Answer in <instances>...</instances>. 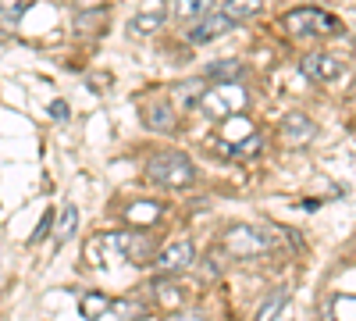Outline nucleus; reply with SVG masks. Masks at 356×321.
Here are the masks:
<instances>
[{
    "label": "nucleus",
    "instance_id": "1",
    "mask_svg": "<svg viewBox=\"0 0 356 321\" xmlns=\"http://www.w3.org/2000/svg\"><path fill=\"white\" fill-rule=\"evenodd\" d=\"M146 179L161 189H189L196 182V164L178 150H164L146 161Z\"/></svg>",
    "mask_w": 356,
    "mask_h": 321
},
{
    "label": "nucleus",
    "instance_id": "2",
    "mask_svg": "<svg viewBox=\"0 0 356 321\" xmlns=\"http://www.w3.org/2000/svg\"><path fill=\"white\" fill-rule=\"evenodd\" d=\"M246 104H250V93H246V86H239V82H218L207 93H200V100H196V107L207 114V118H214V122L239 118V114L246 111Z\"/></svg>",
    "mask_w": 356,
    "mask_h": 321
},
{
    "label": "nucleus",
    "instance_id": "3",
    "mask_svg": "<svg viewBox=\"0 0 356 321\" xmlns=\"http://www.w3.org/2000/svg\"><path fill=\"white\" fill-rule=\"evenodd\" d=\"M221 250L228 257H239V260H250V257H264L275 250V236L260 225H232L225 236H221Z\"/></svg>",
    "mask_w": 356,
    "mask_h": 321
},
{
    "label": "nucleus",
    "instance_id": "4",
    "mask_svg": "<svg viewBox=\"0 0 356 321\" xmlns=\"http://www.w3.org/2000/svg\"><path fill=\"white\" fill-rule=\"evenodd\" d=\"M282 25H285V33H289V36H296V40H310V36H335L339 29H342V22H339L335 15L321 11V8H292V11L282 18Z\"/></svg>",
    "mask_w": 356,
    "mask_h": 321
},
{
    "label": "nucleus",
    "instance_id": "5",
    "mask_svg": "<svg viewBox=\"0 0 356 321\" xmlns=\"http://www.w3.org/2000/svg\"><path fill=\"white\" fill-rule=\"evenodd\" d=\"M300 72L310 79V82H339L349 75V65L342 61L339 54H328V50H310L300 57Z\"/></svg>",
    "mask_w": 356,
    "mask_h": 321
},
{
    "label": "nucleus",
    "instance_id": "6",
    "mask_svg": "<svg viewBox=\"0 0 356 321\" xmlns=\"http://www.w3.org/2000/svg\"><path fill=\"white\" fill-rule=\"evenodd\" d=\"M168 22V0H143V8L129 22V36H154Z\"/></svg>",
    "mask_w": 356,
    "mask_h": 321
},
{
    "label": "nucleus",
    "instance_id": "7",
    "mask_svg": "<svg viewBox=\"0 0 356 321\" xmlns=\"http://www.w3.org/2000/svg\"><path fill=\"white\" fill-rule=\"evenodd\" d=\"M232 29H235V22H232L225 11H211V15H203V18L189 29V43H193V47L214 43V40H221L225 33H232Z\"/></svg>",
    "mask_w": 356,
    "mask_h": 321
},
{
    "label": "nucleus",
    "instance_id": "8",
    "mask_svg": "<svg viewBox=\"0 0 356 321\" xmlns=\"http://www.w3.org/2000/svg\"><path fill=\"white\" fill-rule=\"evenodd\" d=\"M314 132H317V125L300 111H289L282 118V125H278V136H282L285 147H307V143L314 139Z\"/></svg>",
    "mask_w": 356,
    "mask_h": 321
},
{
    "label": "nucleus",
    "instance_id": "9",
    "mask_svg": "<svg viewBox=\"0 0 356 321\" xmlns=\"http://www.w3.org/2000/svg\"><path fill=\"white\" fill-rule=\"evenodd\" d=\"M114 243H118V253L125 260H132V265H154V257H157V243L150 236H139V232L114 236Z\"/></svg>",
    "mask_w": 356,
    "mask_h": 321
},
{
    "label": "nucleus",
    "instance_id": "10",
    "mask_svg": "<svg viewBox=\"0 0 356 321\" xmlns=\"http://www.w3.org/2000/svg\"><path fill=\"white\" fill-rule=\"evenodd\" d=\"M154 260H157V268H161L164 275H178V272H186V268L193 265V243H189V240L168 243V246L157 250Z\"/></svg>",
    "mask_w": 356,
    "mask_h": 321
},
{
    "label": "nucleus",
    "instance_id": "11",
    "mask_svg": "<svg viewBox=\"0 0 356 321\" xmlns=\"http://www.w3.org/2000/svg\"><path fill=\"white\" fill-rule=\"evenodd\" d=\"M175 122H178L175 100H154V104L143 107V125H146V129H154V132H171Z\"/></svg>",
    "mask_w": 356,
    "mask_h": 321
},
{
    "label": "nucleus",
    "instance_id": "12",
    "mask_svg": "<svg viewBox=\"0 0 356 321\" xmlns=\"http://www.w3.org/2000/svg\"><path fill=\"white\" fill-rule=\"evenodd\" d=\"M214 4H218V0H175L171 11H175L178 22H200L203 15L214 11Z\"/></svg>",
    "mask_w": 356,
    "mask_h": 321
},
{
    "label": "nucleus",
    "instance_id": "13",
    "mask_svg": "<svg viewBox=\"0 0 356 321\" xmlns=\"http://www.w3.org/2000/svg\"><path fill=\"white\" fill-rule=\"evenodd\" d=\"M161 214H164L161 203H154V200H143V203H132L125 218H129L132 225H154V221H161Z\"/></svg>",
    "mask_w": 356,
    "mask_h": 321
},
{
    "label": "nucleus",
    "instance_id": "14",
    "mask_svg": "<svg viewBox=\"0 0 356 321\" xmlns=\"http://www.w3.org/2000/svg\"><path fill=\"white\" fill-rule=\"evenodd\" d=\"M75 228H79V208L75 203H65L61 221H57V228H54V243H68L75 236Z\"/></svg>",
    "mask_w": 356,
    "mask_h": 321
},
{
    "label": "nucleus",
    "instance_id": "15",
    "mask_svg": "<svg viewBox=\"0 0 356 321\" xmlns=\"http://www.w3.org/2000/svg\"><path fill=\"white\" fill-rule=\"evenodd\" d=\"M29 8H33V0H0V25L15 29V25L25 18Z\"/></svg>",
    "mask_w": 356,
    "mask_h": 321
},
{
    "label": "nucleus",
    "instance_id": "16",
    "mask_svg": "<svg viewBox=\"0 0 356 321\" xmlns=\"http://www.w3.org/2000/svg\"><path fill=\"white\" fill-rule=\"evenodd\" d=\"M260 8H264V0H225L221 11H225L232 22H243V18H257Z\"/></svg>",
    "mask_w": 356,
    "mask_h": 321
},
{
    "label": "nucleus",
    "instance_id": "17",
    "mask_svg": "<svg viewBox=\"0 0 356 321\" xmlns=\"http://www.w3.org/2000/svg\"><path fill=\"white\" fill-rule=\"evenodd\" d=\"M285 304H289V289H275V293L260 304V311H257V318H253V321H275V318L282 314V307H285Z\"/></svg>",
    "mask_w": 356,
    "mask_h": 321
},
{
    "label": "nucleus",
    "instance_id": "18",
    "mask_svg": "<svg viewBox=\"0 0 356 321\" xmlns=\"http://www.w3.org/2000/svg\"><path fill=\"white\" fill-rule=\"evenodd\" d=\"M243 61H214L207 65V79H218V82H239Z\"/></svg>",
    "mask_w": 356,
    "mask_h": 321
},
{
    "label": "nucleus",
    "instance_id": "19",
    "mask_svg": "<svg viewBox=\"0 0 356 321\" xmlns=\"http://www.w3.org/2000/svg\"><path fill=\"white\" fill-rule=\"evenodd\" d=\"M107 311H111V300H107L104 293H89V297H82V318L100 321Z\"/></svg>",
    "mask_w": 356,
    "mask_h": 321
},
{
    "label": "nucleus",
    "instance_id": "20",
    "mask_svg": "<svg viewBox=\"0 0 356 321\" xmlns=\"http://www.w3.org/2000/svg\"><path fill=\"white\" fill-rule=\"evenodd\" d=\"M332 304H335V307H332L335 321H356V311H353V297H349V293H346V297H335Z\"/></svg>",
    "mask_w": 356,
    "mask_h": 321
},
{
    "label": "nucleus",
    "instance_id": "21",
    "mask_svg": "<svg viewBox=\"0 0 356 321\" xmlns=\"http://www.w3.org/2000/svg\"><path fill=\"white\" fill-rule=\"evenodd\" d=\"M157 300H161L164 307H182V293H178L175 285H168V282L157 285Z\"/></svg>",
    "mask_w": 356,
    "mask_h": 321
},
{
    "label": "nucleus",
    "instance_id": "22",
    "mask_svg": "<svg viewBox=\"0 0 356 321\" xmlns=\"http://www.w3.org/2000/svg\"><path fill=\"white\" fill-rule=\"evenodd\" d=\"M260 147H264L260 132H250V136H246V143H235V147H232V154H257Z\"/></svg>",
    "mask_w": 356,
    "mask_h": 321
},
{
    "label": "nucleus",
    "instance_id": "23",
    "mask_svg": "<svg viewBox=\"0 0 356 321\" xmlns=\"http://www.w3.org/2000/svg\"><path fill=\"white\" fill-rule=\"evenodd\" d=\"M50 221H54V214H43V218H40V228L33 232V240H29V243H40L47 232H50Z\"/></svg>",
    "mask_w": 356,
    "mask_h": 321
},
{
    "label": "nucleus",
    "instance_id": "24",
    "mask_svg": "<svg viewBox=\"0 0 356 321\" xmlns=\"http://www.w3.org/2000/svg\"><path fill=\"white\" fill-rule=\"evenodd\" d=\"M50 114H54V118H68V107H65L61 100H57V104L50 107Z\"/></svg>",
    "mask_w": 356,
    "mask_h": 321
},
{
    "label": "nucleus",
    "instance_id": "25",
    "mask_svg": "<svg viewBox=\"0 0 356 321\" xmlns=\"http://www.w3.org/2000/svg\"><path fill=\"white\" fill-rule=\"evenodd\" d=\"M175 321H200L196 314H182V318H175Z\"/></svg>",
    "mask_w": 356,
    "mask_h": 321
}]
</instances>
